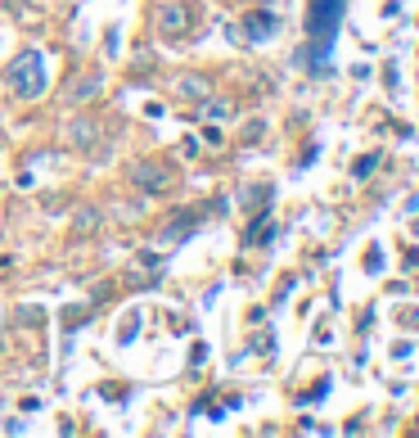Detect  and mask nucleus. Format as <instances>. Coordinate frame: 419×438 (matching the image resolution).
<instances>
[{
  "label": "nucleus",
  "instance_id": "nucleus-4",
  "mask_svg": "<svg viewBox=\"0 0 419 438\" xmlns=\"http://www.w3.org/2000/svg\"><path fill=\"white\" fill-rule=\"evenodd\" d=\"M158 28H163L167 36H180V32H185V14H180V5H163V14H158Z\"/></svg>",
  "mask_w": 419,
  "mask_h": 438
},
{
  "label": "nucleus",
  "instance_id": "nucleus-6",
  "mask_svg": "<svg viewBox=\"0 0 419 438\" xmlns=\"http://www.w3.org/2000/svg\"><path fill=\"white\" fill-rule=\"evenodd\" d=\"M270 32H275V18H270V14H253V23H248V36H253V41H266Z\"/></svg>",
  "mask_w": 419,
  "mask_h": 438
},
{
  "label": "nucleus",
  "instance_id": "nucleus-11",
  "mask_svg": "<svg viewBox=\"0 0 419 438\" xmlns=\"http://www.w3.org/2000/svg\"><path fill=\"white\" fill-rule=\"evenodd\" d=\"M23 5H28V0H23Z\"/></svg>",
  "mask_w": 419,
  "mask_h": 438
},
{
  "label": "nucleus",
  "instance_id": "nucleus-1",
  "mask_svg": "<svg viewBox=\"0 0 419 438\" xmlns=\"http://www.w3.org/2000/svg\"><path fill=\"white\" fill-rule=\"evenodd\" d=\"M338 18H343V0H311V9H306V59L302 64L311 72H325V55L334 50Z\"/></svg>",
  "mask_w": 419,
  "mask_h": 438
},
{
  "label": "nucleus",
  "instance_id": "nucleus-8",
  "mask_svg": "<svg viewBox=\"0 0 419 438\" xmlns=\"http://www.w3.org/2000/svg\"><path fill=\"white\" fill-rule=\"evenodd\" d=\"M72 95H77V100H91V95H100V72H91V77H81V82H77V91H72Z\"/></svg>",
  "mask_w": 419,
  "mask_h": 438
},
{
  "label": "nucleus",
  "instance_id": "nucleus-5",
  "mask_svg": "<svg viewBox=\"0 0 419 438\" xmlns=\"http://www.w3.org/2000/svg\"><path fill=\"white\" fill-rule=\"evenodd\" d=\"M72 226H77V235H95V230H100V213H95V208H77V213H72Z\"/></svg>",
  "mask_w": 419,
  "mask_h": 438
},
{
  "label": "nucleus",
  "instance_id": "nucleus-3",
  "mask_svg": "<svg viewBox=\"0 0 419 438\" xmlns=\"http://www.w3.org/2000/svg\"><path fill=\"white\" fill-rule=\"evenodd\" d=\"M131 176H135V186H140V190H154V194H167L171 186H176V176H171L167 167H149V163H135Z\"/></svg>",
  "mask_w": 419,
  "mask_h": 438
},
{
  "label": "nucleus",
  "instance_id": "nucleus-10",
  "mask_svg": "<svg viewBox=\"0 0 419 438\" xmlns=\"http://www.w3.org/2000/svg\"><path fill=\"white\" fill-rule=\"evenodd\" d=\"M230 108H235L230 100H212V104H207V113H212V118H230Z\"/></svg>",
  "mask_w": 419,
  "mask_h": 438
},
{
  "label": "nucleus",
  "instance_id": "nucleus-2",
  "mask_svg": "<svg viewBox=\"0 0 419 438\" xmlns=\"http://www.w3.org/2000/svg\"><path fill=\"white\" fill-rule=\"evenodd\" d=\"M5 77H9V86H14L23 100H36V95L45 91V64H41V55H36V50H23L14 64H9Z\"/></svg>",
  "mask_w": 419,
  "mask_h": 438
},
{
  "label": "nucleus",
  "instance_id": "nucleus-7",
  "mask_svg": "<svg viewBox=\"0 0 419 438\" xmlns=\"http://www.w3.org/2000/svg\"><path fill=\"white\" fill-rule=\"evenodd\" d=\"M68 136H72V145H81V150H86V145H95V123H72Z\"/></svg>",
  "mask_w": 419,
  "mask_h": 438
},
{
  "label": "nucleus",
  "instance_id": "nucleus-9",
  "mask_svg": "<svg viewBox=\"0 0 419 438\" xmlns=\"http://www.w3.org/2000/svg\"><path fill=\"white\" fill-rule=\"evenodd\" d=\"M180 95H194V100H203V95H207V82H203V77H185V82H180Z\"/></svg>",
  "mask_w": 419,
  "mask_h": 438
}]
</instances>
